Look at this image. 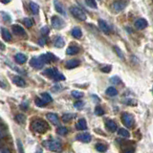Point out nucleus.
<instances>
[{"label": "nucleus", "mask_w": 153, "mask_h": 153, "mask_svg": "<svg viewBox=\"0 0 153 153\" xmlns=\"http://www.w3.org/2000/svg\"><path fill=\"white\" fill-rule=\"evenodd\" d=\"M101 71L104 72V73H109L111 71V66H105V67H103L101 69Z\"/></svg>", "instance_id": "79ce46f5"}, {"label": "nucleus", "mask_w": 153, "mask_h": 153, "mask_svg": "<svg viewBox=\"0 0 153 153\" xmlns=\"http://www.w3.org/2000/svg\"><path fill=\"white\" fill-rule=\"evenodd\" d=\"M31 128L35 132H37V133H39V134H43L45 133L48 129H49V125L45 121L41 119H38V120H35L32 122L31 124Z\"/></svg>", "instance_id": "f257e3e1"}, {"label": "nucleus", "mask_w": 153, "mask_h": 153, "mask_svg": "<svg viewBox=\"0 0 153 153\" xmlns=\"http://www.w3.org/2000/svg\"><path fill=\"white\" fill-rule=\"evenodd\" d=\"M0 145H1V143H0Z\"/></svg>", "instance_id": "603ef678"}, {"label": "nucleus", "mask_w": 153, "mask_h": 153, "mask_svg": "<svg viewBox=\"0 0 153 153\" xmlns=\"http://www.w3.org/2000/svg\"><path fill=\"white\" fill-rule=\"evenodd\" d=\"M70 12L75 17H77L80 21H85L86 20V14H84V12L82 10H80L79 7H75L74 6V7H72L70 9Z\"/></svg>", "instance_id": "7ed1b4c3"}, {"label": "nucleus", "mask_w": 153, "mask_h": 153, "mask_svg": "<svg viewBox=\"0 0 153 153\" xmlns=\"http://www.w3.org/2000/svg\"><path fill=\"white\" fill-rule=\"evenodd\" d=\"M27 61V56L23 54H17L16 55V61L19 64H23L25 63Z\"/></svg>", "instance_id": "412c9836"}, {"label": "nucleus", "mask_w": 153, "mask_h": 153, "mask_svg": "<svg viewBox=\"0 0 153 153\" xmlns=\"http://www.w3.org/2000/svg\"><path fill=\"white\" fill-rule=\"evenodd\" d=\"M95 114H96V115H98V116H103L104 114V111L101 106H97L95 108Z\"/></svg>", "instance_id": "c9c22d12"}, {"label": "nucleus", "mask_w": 153, "mask_h": 153, "mask_svg": "<svg viewBox=\"0 0 153 153\" xmlns=\"http://www.w3.org/2000/svg\"><path fill=\"white\" fill-rule=\"evenodd\" d=\"M72 35L76 38H80L82 35V31H80V28H74L73 31H72Z\"/></svg>", "instance_id": "393cba45"}, {"label": "nucleus", "mask_w": 153, "mask_h": 153, "mask_svg": "<svg viewBox=\"0 0 153 153\" xmlns=\"http://www.w3.org/2000/svg\"><path fill=\"white\" fill-rule=\"evenodd\" d=\"M56 133H58V135H61V136H63V135H66L68 133V129L66 127H58V129H56Z\"/></svg>", "instance_id": "7c9ffc66"}, {"label": "nucleus", "mask_w": 153, "mask_h": 153, "mask_svg": "<svg viewBox=\"0 0 153 153\" xmlns=\"http://www.w3.org/2000/svg\"><path fill=\"white\" fill-rule=\"evenodd\" d=\"M43 146L47 148L51 151H61V143L58 140H51L42 143Z\"/></svg>", "instance_id": "f03ea898"}, {"label": "nucleus", "mask_w": 153, "mask_h": 153, "mask_svg": "<svg viewBox=\"0 0 153 153\" xmlns=\"http://www.w3.org/2000/svg\"><path fill=\"white\" fill-rule=\"evenodd\" d=\"M114 49H115L116 51H117V52H118V53H117V54H118V56H120V58H124V56H122V51L121 50H120L119 49V48L118 47H115V48H114Z\"/></svg>", "instance_id": "37998d69"}, {"label": "nucleus", "mask_w": 153, "mask_h": 153, "mask_svg": "<svg viewBox=\"0 0 153 153\" xmlns=\"http://www.w3.org/2000/svg\"><path fill=\"white\" fill-rule=\"evenodd\" d=\"M79 48L77 46H70L67 48V50H66V54L67 55H70V56H73V55H76V54L79 53Z\"/></svg>", "instance_id": "4be33fe9"}, {"label": "nucleus", "mask_w": 153, "mask_h": 153, "mask_svg": "<svg viewBox=\"0 0 153 153\" xmlns=\"http://www.w3.org/2000/svg\"><path fill=\"white\" fill-rule=\"evenodd\" d=\"M76 128L78 130H84L87 128V124L84 119H80L78 124H76Z\"/></svg>", "instance_id": "a211bd4d"}, {"label": "nucleus", "mask_w": 153, "mask_h": 153, "mask_svg": "<svg viewBox=\"0 0 153 153\" xmlns=\"http://www.w3.org/2000/svg\"><path fill=\"white\" fill-rule=\"evenodd\" d=\"M106 127L108 128V129L111 131V132H114V131H116L117 130V124H116V122L112 121V120H108V121H106Z\"/></svg>", "instance_id": "aec40b11"}, {"label": "nucleus", "mask_w": 153, "mask_h": 153, "mask_svg": "<svg viewBox=\"0 0 153 153\" xmlns=\"http://www.w3.org/2000/svg\"><path fill=\"white\" fill-rule=\"evenodd\" d=\"M2 17H3V19H4L6 22H8V21H10V20H11L10 16H9V14H7L2 13Z\"/></svg>", "instance_id": "58836bf2"}, {"label": "nucleus", "mask_w": 153, "mask_h": 153, "mask_svg": "<svg viewBox=\"0 0 153 153\" xmlns=\"http://www.w3.org/2000/svg\"><path fill=\"white\" fill-rule=\"evenodd\" d=\"M74 105H75V107H76V108H78V109H82V106H83V103H82V101H77V103H75Z\"/></svg>", "instance_id": "4c0bfd02"}, {"label": "nucleus", "mask_w": 153, "mask_h": 153, "mask_svg": "<svg viewBox=\"0 0 153 153\" xmlns=\"http://www.w3.org/2000/svg\"><path fill=\"white\" fill-rule=\"evenodd\" d=\"M110 80H111V82H117V83H118V84H120V83H121V80H120L118 77H114V78H112V79H111Z\"/></svg>", "instance_id": "a19ab883"}, {"label": "nucleus", "mask_w": 153, "mask_h": 153, "mask_svg": "<svg viewBox=\"0 0 153 153\" xmlns=\"http://www.w3.org/2000/svg\"><path fill=\"white\" fill-rule=\"evenodd\" d=\"M17 143H18V148H19V151L20 152H22L23 151V148H22V146H21V142L18 140L17 141Z\"/></svg>", "instance_id": "a18cd8bd"}, {"label": "nucleus", "mask_w": 153, "mask_h": 153, "mask_svg": "<svg viewBox=\"0 0 153 153\" xmlns=\"http://www.w3.org/2000/svg\"><path fill=\"white\" fill-rule=\"evenodd\" d=\"M74 117H75V115H73V114H64L61 119L64 122H70Z\"/></svg>", "instance_id": "c756f323"}, {"label": "nucleus", "mask_w": 153, "mask_h": 153, "mask_svg": "<svg viewBox=\"0 0 153 153\" xmlns=\"http://www.w3.org/2000/svg\"><path fill=\"white\" fill-rule=\"evenodd\" d=\"M152 92H153V87H152Z\"/></svg>", "instance_id": "3c124183"}, {"label": "nucleus", "mask_w": 153, "mask_h": 153, "mask_svg": "<svg viewBox=\"0 0 153 153\" xmlns=\"http://www.w3.org/2000/svg\"><path fill=\"white\" fill-rule=\"evenodd\" d=\"M0 135H1V136H3V135H4V134H3V132H2L1 127H0Z\"/></svg>", "instance_id": "8fccbe9b"}, {"label": "nucleus", "mask_w": 153, "mask_h": 153, "mask_svg": "<svg viewBox=\"0 0 153 153\" xmlns=\"http://www.w3.org/2000/svg\"><path fill=\"white\" fill-rule=\"evenodd\" d=\"M41 34L43 35H46L49 34V29H48V27H43V28L41 29Z\"/></svg>", "instance_id": "ea45409f"}, {"label": "nucleus", "mask_w": 153, "mask_h": 153, "mask_svg": "<svg viewBox=\"0 0 153 153\" xmlns=\"http://www.w3.org/2000/svg\"><path fill=\"white\" fill-rule=\"evenodd\" d=\"M96 149H97V151L99 152H104V151H106V146H104L103 145V143H98L97 146H96Z\"/></svg>", "instance_id": "72a5a7b5"}, {"label": "nucleus", "mask_w": 153, "mask_h": 153, "mask_svg": "<svg viewBox=\"0 0 153 153\" xmlns=\"http://www.w3.org/2000/svg\"><path fill=\"white\" fill-rule=\"evenodd\" d=\"M99 27H100V29L103 31L104 34H108L110 32V29H109V26L107 25V23L104 21L103 19H99Z\"/></svg>", "instance_id": "9b49d317"}, {"label": "nucleus", "mask_w": 153, "mask_h": 153, "mask_svg": "<svg viewBox=\"0 0 153 153\" xmlns=\"http://www.w3.org/2000/svg\"><path fill=\"white\" fill-rule=\"evenodd\" d=\"M64 44H65L64 39H63V38H62L61 37H56V41H55V46H56V48H61V47H63Z\"/></svg>", "instance_id": "b1692460"}, {"label": "nucleus", "mask_w": 153, "mask_h": 153, "mask_svg": "<svg viewBox=\"0 0 153 153\" xmlns=\"http://www.w3.org/2000/svg\"><path fill=\"white\" fill-rule=\"evenodd\" d=\"M125 5H126V3L124 1H122V0H118V1H115L112 4V8L114 11L121 12L125 8Z\"/></svg>", "instance_id": "6e6552de"}, {"label": "nucleus", "mask_w": 153, "mask_h": 153, "mask_svg": "<svg viewBox=\"0 0 153 153\" xmlns=\"http://www.w3.org/2000/svg\"><path fill=\"white\" fill-rule=\"evenodd\" d=\"M47 119L49 120V122H51L54 125H58L59 124V119L56 114L55 113H48L47 114Z\"/></svg>", "instance_id": "9d476101"}, {"label": "nucleus", "mask_w": 153, "mask_h": 153, "mask_svg": "<svg viewBox=\"0 0 153 153\" xmlns=\"http://www.w3.org/2000/svg\"><path fill=\"white\" fill-rule=\"evenodd\" d=\"M30 9H31V11L33 12V14H37L38 12H39V6L37 4H35L34 2H31L30 3Z\"/></svg>", "instance_id": "5701e85b"}, {"label": "nucleus", "mask_w": 153, "mask_h": 153, "mask_svg": "<svg viewBox=\"0 0 153 153\" xmlns=\"http://www.w3.org/2000/svg\"><path fill=\"white\" fill-rule=\"evenodd\" d=\"M80 64V61L79 59H70V61H68L66 62V68L67 69H73V68H76L77 66H79Z\"/></svg>", "instance_id": "4468645a"}, {"label": "nucleus", "mask_w": 153, "mask_h": 153, "mask_svg": "<svg viewBox=\"0 0 153 153\" xmlns=\"http://www.w3.org/2000/svg\"><path fill=\"white\" fill-rule=\"evenodd\" d=\"M58 73V71L56 70V68H49V69H46L44 72H43V74L44 75H46V76L48 78H51V79H53L54 80V78L56 77V75Z\"/></svg>", "instance_id": "ddd939ff"}, {"label": "nucleus", "mask_w": 153, "mask_h": 153, "mask_svg": "<svg viewBox=\"0 0 153 153\" xmlns=\"http://www.w3.org/2000/svg\"><path fill=\"white\" fill-rule=\"evenodd\" d=\"M30 66H32L35 69H41L43 68L44 63L39 58H35H35H31V61H30Z\"/></svg>", "instance_id": "423d86ee"}, {"label": "nucleus", "mask_w": 153, "mask_h": 153, "mask_svg": "<svg viewBox=\"0 0 153 153\" xmlns=\"http://www.w3.org/2000/svg\"><path fill=\"white\" fill-rule=\"evenodd\" d=\"M0 1H1L2 3H4V4H7V3L10 2L11 0H0Z\"/></svg>", "instance_id": "09e8293b"}, {"label": "nucleus", "mask_w": 153, "mask_h": 153, "mask_svg": "<svg viewBox=\"0 0 153 153\" xmlns=\"http://www.w3.org/2000/svg\"><path fill=\"white\" fill-rule=\"evenodd\" d=\"M54 6H55V9H56V11L58 12V13L63 14V16H66V13L64 11L63 6H62V4L58 1V0H55V1H54Z\"/></svg>", "instance_id": "f8f14e48"}, {"label": "nucleus", "mask_w": 153, "mask_h": 153, "mask_svg": "<svg viewBox=\"0 0 153 153\" xmlns=\"http://www.w3.org/2000/svg\"><path fill=\"white\" fill-rule=\"evenodd\" d=\"M76 139L80 141V142H82V143H89L90 141H91V135H90L89 133L79 134V135H77Z\"/></svg>", "instance_id": "1a4fd4ad"}, {"label": "nucleus", "mask_w": 153, "mask_h": 153, "mask_svg": "<svg viewBox=\"0 0 153 153\" xmlns=\"http://www.w3.org/2000/svg\"><path fill=\"white\" fill-rule=\"evenodd\" d=\"M51 21H52V26L55 29H61L62 27H64L65 25L63 20H62L61 17H58L56 16H54L52 17V19H51Z\"/></svg>", "instance_id": "39448f33"}, {"label": "nucleus", "mask_w": 153, "mask_h": 153, "mask_svg": "<svg viewBox=\"0 0 153 153\" xmlns=\"http://www.w3.org/2000/svg\"><path fill=\"white\" fill-rule=\"evenodd\" d=\"M23 23L27 28H31V27L33 26V20L31 18H24Z\"/></svg>", "instance_id": "f704fd0d"}, {"label": "nucleus", "mask_w": 153, "mask_h": 153, "mask_svg": "<svg viewBox=\"0 0 153 153\" xmlns=\"http://www.w3.org/2000/svg\"><path fill=\"white\" fill-rule=\"evenodd\" d=\"M38 43H39L41 46H43V45L45 44V40H44V38H41V39L38 40Z\"/></svg>", "instance_id": "49530a36"}, {"label": "nucleus", "mask_w": 153, "mask_h": 153, "mask_svg": "<svg viewBox=\"0 0 153 153\" xmlns=\"http://www.w3.org/2000/svg\"><path fill=\"white\" fill-rule=\"evenodd\" d=\"M16 120L18 124H24L26 121V117L23 115V114H17L16 116Z\"/></svg>", "instance_id": "cd10ccee"}, {"label": "nucleus", "mask_w": 153, "mask_h": 153, "mask_svg": "<svg viewBox=\"0 0 153 153\" xmlns=\"http://www.w3.org/2000/svg\"><path fill=\"white\" fill-rule=\"evenodd\" d=\"M72 96L76 99H80L83 97V94L82 92H79V91H72Z\"/></svg>", "instance_id": "e433bc0d"}, {"label": "nucleus", "mask_w": 153, "mask_h": 153, "mask_svg": "<svg viewBox=\"0 0 153 153\" xmlns=\"http://www.w3.org/2000/svg\"><path fill=\"white\" fill-rule=\"evenodd\" d=\"M41 99L45 101V103L46 104L52 101V97H51L48 93H42V94H41Z\"/></svg>", "instance_id": "a878e982"}, {"label": "nucleus", "mask_w": 153, "mask_h": 153, "mask_svg": "<svg viewBox=\"0 0 153 153\" xmlns=\"http://www.w3.org/2000/svg\"><path fill=\"white\" fill-rule=\"evenodd\" d=\"M35 105L38 106V107H44L45 104H46L42 99H38V98H37L35 100Z\"/></svg>", "instance_id": "2f4dec72"}, {"label": "nucleus", "mask_w": 153, "mask_h": 153, "mask_svg": "<svg viewBox=\"0 0 153 153\" xmlns=\"http://www.w3.org/2000/svg\"><path fill=\"white\" fill-rule=\"evenodd\" d=\"M106 94L110 96V97H114V96L118 94V91H117L115 87H108L106 90Z\"/></svg>", "instance_id": "bb28decb"}, {"label": "nucleus", "mask_w": 153, "mask_h": 153, "mask_svg": "<svg viewBox=\"0 0 153 153\" xmlns=\"http://www.w3.org/2000/svg\"><path fill=\"white\" fill-rule=\"evenodd\" d=\"M39 58L42 61V62L45 64V63H50V62H52L53 61H55L56 59V56L53 55L52 53L48 52L46 54H43V55H41L39 56Z\"/></svg>", "instance_id": "0eeeda50"}, {"label": "nucleus", "mask_w": 153, "mask_h": 153, "mask_svg": "<svg viewBox=\"0 0 153 153\" xmlns=\"http://www.w3.org/2000/svg\"><path fill=\"white\" fill-rule=\"evenodd\" d=\"M1 32H2V37H3V39H4L5 41H11L12 40V35H11V33L9 32L7 29L2 28Z\"/></svg>", "instance_id": "6ab92c4d"}, {"label": "nucleus", "mask_w": 153, "mask_h": 153, "mask_svg": "<svg viewBox=\"0 0 153 153\" xmlns=\"http://www.w3.org/2000/svg\"><path fill=\"white\" fill-rule=\"evenodd\" d=\"M12 29H13L14 33L16 35H26V33L23 30V28H22L21 26H19V25H13Z\"/></svg>", "instance_id": "dca6fc26"}, {"label": "nucleus", "mask_w": 153, "mask_h": 153, "mask_svg": "<svg viewBox=\"0 0 153 153\" xmlns=\"http://www.w3.org/2000/svg\"><path fill=\"white\" fill-rule=\"evenodd\" d=\"M0 49H1V50H4L5 49V45L3 44V43H1V42H0Z\"/></svg>", "instance_id": "de8ad7c7"}, {"label": "nucleus", "mask_w": 153, "mask_h": 153, "mask_svg": "<svg viewBox=\"0 0 153 153\" xmlns=\"http://www.w3.org/2000/svg\"><path fill=\"white\" fill-rule=\"evenodd\" d=\"M146 26H148V21H146V19H143V18L138 19L137 21L135 22V27H136L138 30H143V29H145Z\"/></svg>", "instance_id": "2eb2a0df"}, {"label": "nucleus", "mask_w": 153, "mask_h": 153, "mask_svg": "<svg viewBox=\"0 0 153 153\" xmlns=\"http://www.w3.org/2000/svg\"><path fill=\"white\" fill-rule=\"evenodd\" d=\"M118 134L120 135V136L124 137V138H128V137H129V132H128L126 129H124V128H121V129H119Z\"/></svg>", "instance_id": "c85d7f7f"}, {"label": "nucleus", "mask_w": 153, "mask_h": 153, "mask_svg": "<svg viewBox=\"0 0 153 153\" xmlns=\"http://www.w3.org/2000/svg\"><path fill=\"white\" fill-rule=\"evenodd\" d=\"M85 3L87 4V6H89L90 8L93 9H97V2L95 0H85Z\"/></svg>", "instance_id": "473e14b6"}, {"label": "nucleus", "mask_w": 153, "mask_h": 153, "mask_svg": "<svg viewBox=\"0 0 153 153\" xmlns=\"http://www.w3.org/2000/svg\"><path fill=\"white\" fill-rule=\"evenodd\" d=\"M21 109H23V110H27V109H28V103H22L21 104Z\"/></svg>", "instance_id": "c03bdc74"}, {"label": "nucleus", "mask_w": 153, "mask_h": 153, "mask_svg": "<svg viewBox=\"0 0 153 153\" xmlns=\"http://www.w3.org/2000/svg\"><path fill=\"white\" fill-rule=\"evenodd\" d=\"M13 82H14V84L17 85V86H19V87H24V86L26 85L25 80H24L21 77H18V76L13 78Z\"/></svg>", "instance_id": "f3484780"}, {"label": "nucleus", "mask_w": 153, "mask_h": 153, "mask_svg": "<svg viewBox=\"0 0 153 153\" xmlns=\"http://www.w3.org/2000/svg\"><path fill=\"white\" fill-rule=\"evenodd\" d=\"M122 122H124V124L125 125L126 127H132L134 124V118L133 116L130 115V114L128 113H124L122 116Z\"/></svg>", "instance_id": "20e7f679"}]
</instances>
